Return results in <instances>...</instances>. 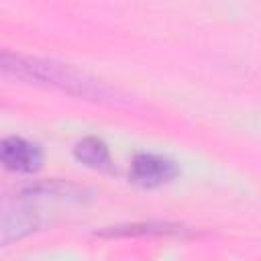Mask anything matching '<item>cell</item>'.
Returning <instances> with one entry per match:
<instances>
[{"label":"cell","mask_w":261,"mask_h":261,"mask_svg":"<svg viewBox=\"0 0 261 261\" xmlns=\"http://www.w3.org/2000/svg\"><path fill=\"white\" fill-rule=\"evenodd\" d=\"M0 71L10 73V75H18V77H24V80H35V82H45V84H51V86H59L63 90L77 92V94H84V96H90V94L102 96L100 88H96L90 80H86L84 75L75 73L69 67H61V65L31 59V57H22V55H16V53L6 51L2 47H0Z\"/></svg>","instance_id":"obj_1"},{"label":"cell","mask_w":261,"mask_h":261,"mask_svg":"<svg viewBox=\"0 0 261 261\" xmlns=\"http://www.w3.org/2000/svg\"><path fill=\"white\" fill-rule=\"evenodd\" d=\"M73 155L80 163L92 169H108L110 167V151L106 143L98 137H86L73 147Z\"/></svg>","instance_id":"obj_5"},{"label":"cell","mask_w":261,"mask_h":261,"mask_svg":"<svg viewBox=\"0 0 261 261\" xmlns=\"http://www.w3.org/2000/svg\"><path fill=\"white\" fill-rule=\"evenodd\" d=\"M37 226V214L18 202H10L0 210V243H10Z\"/></svg>","instance_id":"obj_4"},{"label":"cell","mask_w":261,"mask_h":261,"mask_svg":"<svg viewBox=\"0 0 261 261\" xmlns=\"http://www.w3.org/2000/svg\"><path fill=\"white\" fill-rule=\"evenodd\" d=\"M0 165L16 173H33L43 165V151L22 137H6L0 141Z\"/></svg>","instance_id":"obj_2"},{"label":"cell","mask_w":261,"mask_h":261,"mask_svg":"<svg viewBox=\"0 0 261 261\" xmlns=\"http://www.w3.org/2000/svg\"><path fill=\"white\" fill-rule=\"evenodd\" d=\"M128 173L135 184L143 188H157L177 175V165L171 159L155 153H139L135 155Z\"/></svg>","instance_id":"obj_3"}]
</instances>
